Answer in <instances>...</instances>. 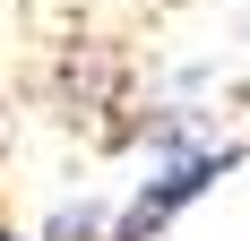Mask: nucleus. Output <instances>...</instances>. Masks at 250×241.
<instances>
[{
    "instance_id": "f257e3e1",
    "label": "nucleus",
    "mask_w": 250,
    "mask_h": 241,
    "mask_svg": "<svg viewBox=\"0 0 250 241\" xmlns=\"http://www.w3.org/2000/svg\"><path fill=\"white\" fill-rule=\"evenodd\" d=\"M242 155H250L242 138H207V146H181V155H147V172H138L129 198L112 207V241H164L225 172H242Z\"/></svg>"
},
{
    "instance_id": "f03ea898",
    "label": "nucleus",
    "mask_w": 250,
    "mask_h": 241,
    "mask_svg": "<svg viewBox=\"0 0 250 241\" xmlns=\"http://www.w3.org/2000/svg\"><path fill=\"white\" fill-rule=\"evenodd\" d=\"M0 241H43V233H18V224H9V216H0Z\"/></svg>"
}]
</instances>
